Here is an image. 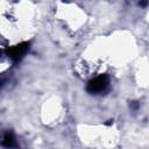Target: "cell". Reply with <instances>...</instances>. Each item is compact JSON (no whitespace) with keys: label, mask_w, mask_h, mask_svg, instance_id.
<instances>
[{"label":"cell","mask_w":149,"mask_h":149,"mask_svg":"<svg viewBox=\"0 0 149 149\" xmlns=\"http://www.w3.org/2000/svg\"><path fill=\"white\" fill-rule=\"evenodd\" d=\"M107 78L106 77H98L94 80H92L88 85V90L91 92H100L107 86Z\"/></svg>","instance_id":"1"},{"label":"cell","mask_w":149,"mask_h":149,"mask_svg":"<svg viewBox=\"0 0 149 149\" xmlns=\"http://www.w3.org/2000/svg\"><path fill=\"white\" fill-rule=\"evenodd\" d=\"M24 50H26V47H23V45H17V47H15L14 49H12V51H10V57H13V58H19V57L24 52Z\"/></svg>","instance_id":"2"}]
</instances>
